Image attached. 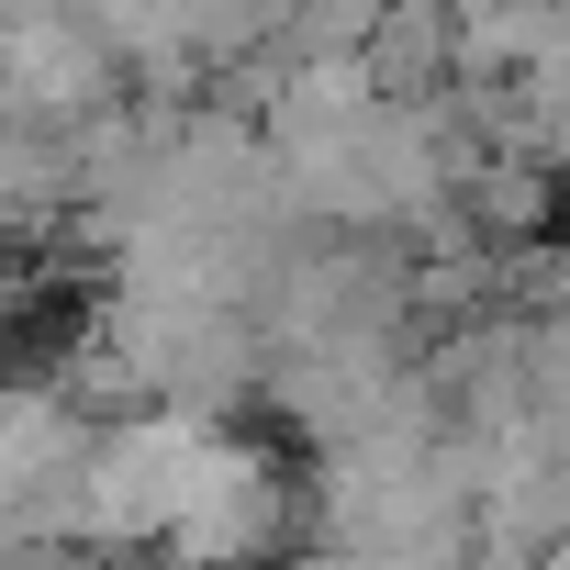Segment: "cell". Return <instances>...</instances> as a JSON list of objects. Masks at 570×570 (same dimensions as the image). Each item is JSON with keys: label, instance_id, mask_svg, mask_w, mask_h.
<instances>
[{"label": "cell", "instance_id": "cell-1", "mask_svg": "<svg viewBox=\"0 0 570 570\" xmlns=\"http://www.w3.org/2000/svg\"><path fill=\"white\" fill-rule=\"evenodd\" d=\"M79 68H90V46H79V35H57V23H35V35L12 46V90H35V101H68V90H79Z\"/></svg>", "mask_w": 570, "mask_h": 570}]
</instances>
